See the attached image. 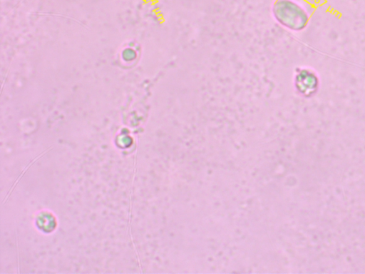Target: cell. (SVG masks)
Returning <instances> with one entry per match:
<instances>
[{"instance_id":"2","label":"cell","mask_w":365,"mask_h":274,"mask_svg":"<svg viewBox=\"0 0 365 274\" xmlns=\"http://www.w3.org/2000/svg\"><path fill=\"white\" fill-rule=\"evenodd\" d=\"M319 85V77L314 70L304 67L297 69L294 76V86L299 96L304 98L314 96Z\"/></svg>"},{"instance_id":"1","label":"cell","mask_w":365,"mask_h":274,"mask_svg":"<svg viewBox=\"0 0 365 274\" xmlns=\"http://www.w3.org/2000/svg\"><path fill=\"white\" fill-rule=\"evenodd\" d=\"M271 10L277 23L290 31H302L309 21L307 9L297 0H275Z\"/></svg>"}]
</instances>
